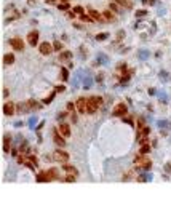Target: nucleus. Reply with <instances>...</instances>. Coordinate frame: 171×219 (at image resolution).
I'll use <instances>...</instances> for the list:
<instances>
[{
	"label": "nucleus",
	"mask_w": 171,
	"mask_h": 219,
	"mask_svg": "<svg viewBox=\"0 0 171 219\" xmlns=\"http://www.w3.org/2000/svg\"><path fill=\"white\" fill-rule=\"evenodd\" d=\"M53 96H54V93H51V94H50V96H48V98H47V99L43 101V102H47V104H48V102H50V101L53 99Z\"/></svg>",
	"instance_id": "7c9ffc66"
},
{
	"label": "nucleus",
	"mask_w": 171,
	"mask_h": 219,
	"mask_svg": "<svg viewBox=\"0 0 171 219\" xmlns=\"http://www.w3.org/2000/svg\"><path fill=\"white\" fill-rule=\"evenodd\" d=\"M74 13H77V15H83V8L78 5V7H75V8H74Z\"/></svg>",
	"instance_id": "a878e982"
},
{
	"label": "nucleus",
	"mask_w": 171,
	"mask_h": 219,
	"mask_svg": "<svg viewBox=\"0 0 171 219\" xmlns=\"http://www.w3.org/2000/svg\"><path fill=\"white\" fill-rule=\"evenodd\" d=\"M29 2H31V3H34V2H35V0H29Z\"/></svg>",
	"instance_id": "f704fd0d"
},
{
	"label": "nucleus",
	"mask_w": 171,
	"mask_h": 219,
	"mask_svg": "<svg viewBox=\"0 0 171 219\" xmlns=\"http://www.w3.org/2000/svg\"><path fill=\"white\" fill-rule=\"evenodd\" d=\"M110 10L117 13V11H120V5H118L117 2H112V3H110Z\"/></svg>",
	"instance_id": "5701e85b"
},
{
	"label": "nucleus",
	"mask_w": 171,
	"mask_h": 219,
	"mask_svg": "<svg viewBox=\"0 0 171 219\" xmlns=\"http://www.w3.org/2000/svg\"><path fill=\"white\" fill-rule=\"evenodd\" d=\"M126 112H128L126 104H125V102H120V104H117L115 107H113L112 115H115V117H123V115H126Z\"/></svg>",
	"instance_id": "7ed1b4c3"
},
{
	"label": "nucleus",
	"mask_w": 171,
	"mask_h": 219,
	"mask_svg": "<svg viewBox=\"0 0 171 219\" xmlns=\"http://www.w3.org/2000/svg\"><path fill=\"white\" fill-rule=\"evenodd\" d=\"M75 177H77V176H74V174H67L64 179H61V181H66V182H75Z\"/></svg>",
	"instance_id": "aec40b11"
},
{
	"label": "nucleus",
	"mask_w": 171,
	"mask_h": 219,
	"mask_svg": "<svg viewBox=\"0 0 171 219\" xmlns=\"http://www.w3.org/2000/svg\"><path fill=\"white\" fill-rule=\"evenodd\" d=\"M66 115H67L66 112H59V115H58V118H59V120H63V118H66Z\"/></svg>",
	"instance_id": "2f4dec72"
},
{
	"label": "nucleus",
	"mask_w": 171,
	"mask_h": 219,
	"mask_svg": "<svg viewBox=\"0 0 171 219\" xmlns=\"http://www.w3.org/2000/svg\"><path fill=\"white\" fill-rule=\"evenodd\" d=\"M64 90H66L64 87H58V88H56V91H64Z\"/></svg>",
	"instance_id": "473e14b6"
},
{
	"label": "nucleus",
	"mask_w": 171,
	"mask_h": 219,
	"mask_svg": "<svg viewBox=\"0 0 171 219\" xmlns=\"http://www.w3.org/2000/svg\"><path fill=\"white\" fill-rule=\"evenodd\" d=\"M45 174H47V179H48V181H54V179H58V171H56L54 168H51V170L45 171Z\"/></svg>",
	"instance_id": "2eb2a0df"
},
{
	"label": "nucleus",
	"mask_w": 171,
	"mask_h": 219,
	"mask_svg": "<svg viewBox=\"0 0 171 219\" xmlns=\"http://www.w3.org/2000/svg\"><path fill=\"white\" fill-rule=\"evenodd\" d=\"M10 146H11V134L7 133V134L3 136V150H5L7 154L10 152Z\"/></svg>",
	"instance_id": "ddd939ff"
},
{
	"label": "nucleus",
	"mask_w": 171,
	"mask_h": 219,
	"mask_svg": "<svg viewBox=\"0 0 171 219\" xmlns=\"http://www.w3.org/2000/svg\"><path fill=\"white\" fill-rule=\"evenodd\" d=\"M107 37H109V34H107V32H103V34H98V35H96V40L103 42V40H106Z\"/></svg>",
	"instance_id": "412c9836"
},
{
	"label": "nucleus",
	"mask_w": 171,
	"mask_h": 219,
	"mask_svg": "<svg viewBox=\"0 0 171 219\" xmlns=\"http://www.w3.org/2000/svg\"><path fill=\"white\" fill-rule=\"evenodd\" d=\"M146 13H147L146 10H139V11L136 13V15H138V16H146Z\"/></svg>",
	"instance_id": "c85d7f7f"
},
{
	"label": "nucleus",
	"mask_w": 171,
	"mask_h": 219,
	"mask_svg": "<svg viewBox=\"0 0 171 219\" xmlns=\"http://www.w3.org/2000/svg\"><path fill=\"white\" fill-rule=\"evenodd\" d=\"M58 131L61 136H64V138H69L70 136V127L67 125V123H61V125L58 127Z\"/></svg>",
	"instance_id": "9d476101"
},
{
	"label": "nucleus",
	"mask_w": 171,
	"mask_h": 219,
	"mask_svg": "<svg viewBox=\"0 0 171 219\" xmlns=\"http://www.w3.org/2000/svg\"><path fill=\"white\" fill-rule=\"evenodd\" d=\"M53 50H54V47L50 43V42H42L40 45H38V51L42 53V54H51L53 53Z\"/></svg>",
	"instance_id": "423d86ee"
},
{
	"label": "nucleus",
	"mask_w": 171,
	"mask_h": 219,
	"mask_svg": "<svg viewBox=\"0 0 171 219\" xmlns=\"http://www.w3.org/2000/svg\"><path fill=\"white\" fill-rule=\"evenodd\" d=\"M15 111H16V106L13 104V102H5V104H3V114H5V115L11 117L13 114H15Z\"/></svg>",
	"instance_id": "1a4fd4ad"
},
{
	"label": "nucleus",
	"mask_w": 171,
	"mask_h": 219,
	"mask_svg": "<svg viewBox=\"0 0 171 219\" xmlns=\"http://www.w3.org/2000/svg\"><path fill=\"white\" fill-rule=\"evenodd\" d=\"M61 2H63V3H67V2H69V0H61Z\"/></svg>",
	"instance_id": "72a5a7b5"
},
{
	"label": "nucleus",
	"mask_w": 171,
	"mask_h": 219,
	"mask_svg": "<svg viewBox=\"0 0 171 219\" xmlns=\"http://www.w3.org/2000/svg\"><path fill=\"white\" fill-rule=\"evenodd\" d=\"M134 163H136V167L144 168V170H149V168H150V165H152L150 160H147V158H146V154H141V152H139V155L136 157Z\"/></svg>",
	"instance_id": "f03ea898"
},
{
	"label": "nucleus",
	"mask_w": 171,
	"mask_h": 219,
	"mask_svg": "<svg viewBox=\"0 0 171 219\" xmlns=\"http://www.w3.org/2000/svg\"><path fill=\"white\" fill-rule=\"evenodd\" d=\"M53 139H54V142L58 144L59 147H64V144H66V141H64V139H66V138L59 134V131H58V130L53 131Z\"/></svg>",
	"instance_id": "9b49d317"
},
{
	"label": "nucleus",
	"mask_w": 171,
	"mask_h": 219,
	"mask_svg": "<svg viewBox=\"0 0 171 219\" xmlns=\"http://www.w3.org/2000/svg\"><path fill=\"white\" fill-rule=\"evenodd\" d=\"M70 56H72V54H70L69 51H66V53H61V56H59V58L64 61V59H70Z\"/></svg>",
	"instance_id": "b1692460"
},
{
	"label": "nucleus",
	"mask_w": 171,
	"mask_h": 219,
	"mask_svg": "<svg viewBox=\"0 0 171 219\" xmlns=\"http://www.w3.org/2000/svg\"><path fill=\"white\" fill-rule=\"evenodd\" d=\"M53 47H54V50H61V48H63L59 42H54V45H53Z\"/></svg>",
	"instance_id": "c756f323"
},
{
	"label": "nucleus",
	"mask_w": 171,
	"mask_h": 219,
	"mask_svg": "<svg viewBox=\"0 0 171 219\" xmlns=\"http://www.w3.org/2000/svg\"><path fill=\"white\" fill-rule=\"evenodd\" d=\"M58 8H59V10H67V8H69V2H67V3H61Z\"/></svg>",
	"instance_id": "cd10ccee"
},
{
	"label": "nucleus",
	"mask_w": 171,
	"mask_h": 219,
	"mask_svg": "<svg viewBox=\"0 0 171 219\" xmlns=\"http://www.w3.org/2000/svg\"><path fill=\"white\" fill-rule=\"evenodd\" d=\"M103 18H104L106 21H113V19H115V15H113L112 10H104V11H103Z\"/></svg>",
	"instance_id": "f3484780"
},
{
	"label": "nucleus",
	"mask_w": 171,
	"mask_h": 219,
	"mask_svg": "<svg viewBox=\"0 0 171 219\" xmlns=\"http://www.w3.org/2000/svg\"><path fill=\"white\" fill-rule=\"evenodd\" d=\"M38 37H40L38 31H31L29 34H27V42H29L31 47H37L38 45Z\"/></svg>",
	"instance_id": "0eeeda50"
},
{
	"label": "nucleus",
	"mask_w": 171,
	"mask_h": 219,
	"mask_svg": "<svg viewBox=\"0 0 171 219\" xmlns=\"http://www.w3.org/2000/svg\"><path fill=\"white\" fill-rule=\"evenodd\" d=\"M61 78L66 82L67 78H69V71L67 69H64V67H63V69H61Z\"/></svg>",
	"instance_id": "4be33fe9"
},
{
	"label": "nucleus",
	"mask_w": 171,
	"mask_h": 219,
	"mask_svg": "<svg viewBox=\"0 0 171 219\" xmlns=\"http://www.w3.org/2000/svg\"><path fill=\"white\" fill-rule=\"evenodd\" d=\"M53 158L56 162H59V163H66L69 160V154L64 152V150H54V152H53Z\"/></svg>",
	"instance_id": "20e7f679"
},
{
	"label": "nucleus",
	"mask_w": 171,
	"mask_h": 219,
	"mask_svg": "<svg viewBox=\"0 0 171 219\" xmlns=\"http://www.w3.org/2000/svg\"><path fill=\"white\" fill-rule=\"evenodd\" d=\"M147 152H149V146H146V142H144L141 147V154H147Z\"/></svg>",
	"instance_id": "393cba45"
},
{
	"label": "nucleus",
	"mask_w": 171,
	"mask_h": 219,
	"mask_svg": "<svg viewBox=\"0 0 171 219\" xmlns=\"http://www.w3.org/2000/svg\"><path fill=\"white\" fill-rule=\"evenodd\" d=\"M48 179H47V174L45 173H40L38 176H37V182H47Z\"/></svg>",
	"instance_id": "6ab92c4d"
},
{
	"label": "nucleus",
	"mask_w": 171,
	"mask_h": 219,
	"mask_svg": "<svg viewBox=\"0 0 171 219\" xmlns=\"http://www.w3.org/2000/svg\"><path fill=\"white\" fill-rule=\"evenodd\" d=\"M87 104H88V99H87V98H78V99H77V102H75L77 111H78L80 114H87V112H88Z\"/></svg>",
	"instance_id": "39448f33"
},
{
	"label": "nucleus",
	"mask_w": 171,
	"mask_h": 219,
	"mask_svg": "<svg viewBox=\"0 0 171 219\" xmlns=\"http://www.w3.org/2000/svg\"><path fill=\"white\" fill-rule=\"evenodd\" d=\"M10 43H11L13 50H16V51H23V50H24V42H23V38H19V37L11 38Z\"/></svg>",
	"instance_id": "6e6552de"
},
{
	"label": "nucleus",
	"mask_w": 171,
	"mask_h": 219,
	"mask_svg": "<svg viewBox=\"0 0 171 219\" xmlns=\"http://www.w3.org/2000/svg\"><path fill=\"white\" fill-rule=\"evenodd\" d=\"M74 109H75V106H74V102H69V104H67V111H70V112H74Z\"/></svg>",
	"instance_id": "bb28decb"
},
{
	"label": "nucleus",
	"mask_w": 171,
	"mask_h": 219,
	"mask_svg": "<svg viewBox=\"0 0 171 219\" xmlns=\"http://www.w3.org/2000/svg\"><path fill=\"white\" fill-rule=\"evenodd\" d=\"M90 16L94 19V21H104V18H103V15H101V13H99V11H96V10H93V8H90Z\"/></svg>",
	"instance_id": "4468645a"
},
{
	"label": "nucleus",
	"mask_w": 171,
	"mask_h": 219,
	"mask_svg": "<svg viewBox=\"0 0 171 219\" xmlns=\"http://www.w3.org/2000/svg\"><path fill=\"white\" fill-rule=\"evenodd\" d=\"M118 5H122L123 8H131L133 7V0H115Z\"/></svg>",
	"instance_id": "a211bd4d"
},
{
	"label": "nucleus",
	"mask_w": 171,
	"mask_h": 219,
	"mask_svg": "<svg viewBox=\"0 0 171 219\" xmlns=\"http://www.w3.org/2000/svg\"><path fill=\"white\" fill-rule=\"evenodd\" d=\"M103 106V98L99 96H91L88 98V104H87V109H88V114H94L98 111V107Z\"/></svg>",
	"instance_id": "f257e3e1"
},
{
	"label": "nucleus",
	"mask_w": 171,
	"mask_h": 219,
	"mask_svg": "<svg viewBox=\"0 0 171 219\" xmlns=\"http://www.w3.org/2000/svg\"><path fill=\"white\" fill-rule=\"evenodd\" d=\"M63 170L67 173V174H74V176H78V171H77V168H74L72 165H69V163L66 162V163H63Z\"/></svg>",
	"instance_id": "f8f14e48"
},
{
	"label": "nucleus",
	"mask_w": 171,
	"mask_h": 219,
	"mask_svg": "<svg viewBox=\"0 0 171 219\" xmlns=\"http://www.w3.org/2000/svg\"><path fill=\"white\" fill-rule=\"evenodd\" d=\"M13 62H15V54H13V53H7L5 56H3V64L5 66H10Z\"/></svg>",
	"instance_id": "dca6fc26"
}]
</instances>
